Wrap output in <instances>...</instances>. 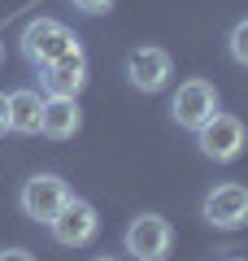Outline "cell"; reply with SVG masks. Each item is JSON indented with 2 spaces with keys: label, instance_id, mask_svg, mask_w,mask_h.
<instances>
[{
  "label": "cell",
  "instance_id": "cell-13",
  "mask_svg": "<svg viewBox=\"0 0 248 261\" xmlns=\"http://www.w3.org/2000/svg\"><path fill=\"white\" fill-rule=\"evenodd\" d=\"M113 0H74V9H83V13H105Z\"/></svg>",
  "mask_w": 248,
  "mask_h": 261
},
{
  "label": "cell",
  "instance_id": "cell-15",
  "mask_svg": "<svg viewBox=\"0 0 248 261\" xmlns=\"http://www.w3.org/2000/svg\"><path fill=\"white\" fill-rule=\"evenodd\" d=\"M5 130L9 126H5V92H0V135H5Z\"/></svg>",
  "mask_w": 248,
  "mask_h": 261
},
{
  "label": "cell",
  "instance_id": "cell-2",
  "mask_svg": "<svg viewBox=\"0 0 248 261\" xmlns=\"http://www.w3.org/2000/svg\"><path fill=\"white\" fill-rule=\"evenodd\" d=\"M18 48H22V57H27L31 65H48V61H57L61 53H70V48H79V39H74V31L65 27V22H57V18H35L27 31H22V39H18Z\"/></svg>",
  "mask_w": 248,
  "mask_h": 261
},
{
  "label": "cell",
  "instance_id": "cell-10",
  "mask_svg": "<svg viewBox=\"0 0 248 261\" xmlns=\"http://www.w3.org/2000/svg\"><path fill=\"white\" fill-rule=\"evenodd\" d=\"M39 118H44V92L18 87L5 96V126L13 135H39Z\"/></svg>",
  "mask_w": 248,
  "mask_h": 261
},
{
  "label": "cell",
  "instance_id": "cell-3",
  "mask_svg": "<svg viewBox=\"0 0 248 261\" xmlns=\"http://www.w3.org/2000/svg\"><path fill=\"white\" fill-rule=\"evenodd\" d=\"M201 214L218 231H244L248 226V187L244 183H213L201 200Z\"/></svg>",
  "mask_w": 248,
  "mask_h": 261
},
{
  "label": "cell",
  "instance_id": "cell-9",
  "mask_svg": "<svg viewBox=\"0 0 248 261\" xmlns=\"http://www.w3.org/2000/svg\"><path fill=\"white\" fill-rule=\"evenodd\" d=\"M39 79H44V96H79L83 83H87V57H83V44L61 53L57 61L39 65Z\"/></svg>",
  "mask_w": 248,
  "mask_h": 261
},
{
  "label": "cell",
  "instance_id": "cell-5",
  "mask_svg": "<svg viewBox=\"0 0 248 261\" xmlns=\"http://www.w3.org/2000/svg\"><path fill=\"white\" fill-rule=\"evenodd\" d=\"M244 144H248V130H244V122L239 118H231V113H213L209 122H205L201 130H196V148L205 152L209 161H235L239 152H244Z\"/></svg>",
  "mask_w": 248,
  "mask_h": 261
},
{
  "label": "cell",
  "instance_id": "cell-12",
  "mask_svg": "<svg viewBox=\"0 0 248 261\" xmlns=\"http://www.w3.org/2000/svg\"><path fill=\"white\" fill-rule=\"evenodd\" d=\"M227 48H231V57H235V65H244V70H248V18L231 27V35H227Z\"/></svg>",
  "mask_w": 248,
  "mask_h": 261
},
{
  "label": "cell",
  "instance_id": "cell-8",
  "mask_svg": "<svg viewBox=\"0 0 248 261\" xmlns=\"http://www.w3.org/2000/svg\"><path fill=\"white\" fill-rule=\"evenodd\" d=\"M170 74H175V61H170V53L157 44H144V48H131L127 53V83L135 87V92H161L165 83H170Z\"/></svg>",
  "mask_w": 248,
  "mask_h": 261
},
{
  "label": "cell",
  "instance_id": "cell-18",
  "mask_svg": "<svg viewBox=\"0 0 248 261\" xmlns=\"http://www.w3.org/2000/svg\"><path fill=\"white\" fill-rule=\"evenodd\" d=\"M0 57H5V44H0Z\"/></svg>",
  "mask_w": 248,
  "mask_h": 261
},
{
  "label": "cell",
  "instance_id": "cell-14",
  "mask_svg": "<svg viewBox=\"0 0 248 261\" xmlns=\"http://www.w3.org/2000/svg\"><path fill=\"white\" fill-rule=\"evenodd\" d=\"M0 261H35L27 248H0Z\"/></svg>",
  "mask_w": 248,
  "mask_h": 261
},
{
  "label": "cell",
  "instance_id": "cell-16",
  "mask_svg": "<svg viewBox=\"0 0 248 261\" xmlns=\"http://www.w3.org/2000/svg\"><path fill=\"white\" fill-rule=\"evenodd\" d=\"M92 261H113V257H92Z\"/></svg>",
  "mask_w": 248,
  "mask_h": 261
},
{
  "label": "cell",
  "instance_id": "cell-11",
  "mask_svg": "<svg viewBox=\"0 0 248 261\" xmlns=\"http://www.w3.org/2000/svg\"><path fill=\"white\" fill-rule=\"evenodd\" d=\"M79 126H83L79 96H44L39 135H48V140H70V135H79Z\"/></svg>",
  "mask_w": 248,
  "mask_h": 261
},
{
  "label": "cell",
  "instance_id": "cell-7",
  "mask_svg": "<svg viewBox=\"0 0 248 261\" xmlns=\"http://www.w3.org/2000/svg\"><path fill=\"white\" fill-rule=\"evenodd\" d=\"M70 196L74 192H70V183H65L61 174H31L27 183H22V192H18V205H22V214H27L31 222L48 226V218H53Z\"/></svg>",
  "mask_w": 248,
  "mask_h": 261
},
{
  "label": "cell",
  "instance_id": "cell-1",
  "mask_svg": "<svg viewBox=\"0 0 248 261\" xmlns=\"http://www.w3.org/2000/svg\"><path fill=\"white\" fill-rule=\"evenodd\" d=\"M48 231H53V240L61 244V248H87V244L96 240V231H101V214H96L92 200L70 196V200L48 218Z\"/></svg>",
  "mask_w": 248,
  "mask_h": 261
},
{
  "label": "cell",
  "instance_id": "cell-4",
  "mask_svg": "<svg viewBox=\"0 0 248 261\" xmlns=\"http://www.w3.org/2000/svg\"><path fill=\"white\" fill-rule=\"evenodd\" d=\"M122 244H127V252L135 261H165L170 257V244H175V226L165 222L161 214H139V218H131Z\"/></svg>",
  "mask_w": 248,
  "mask_h": 261
},
{
  "label": "cell",
  "instance_id": "cell-6",
  "mask_svg": "<svg viewBox=\"0 0 248 261\" xmlns=\"http://www.w3.org/2000/svg\"><path fill=\"white\" fill-rule=\"evenodd\" d=\"M213 113H218V92L209 79H183V87L170 96V118L183 130H201Z\"/></svg>",
  "mask_w": 248,
  "mask_h": 261
},
{
  "label": "cell",
  "instance_id": "cell-17",
  "mask_svg": "<svg viewBox=\"0 0 248 261\" xmlns=\"http://www.w3.org/2000/svg\"><path fill=\"white\" fill-rule=\"evenodd\" d=\"M222 261H239V257H222Z\"/></svg>",
  "mask_w": 248,
  "mask_h": 261
}]
</instances>
